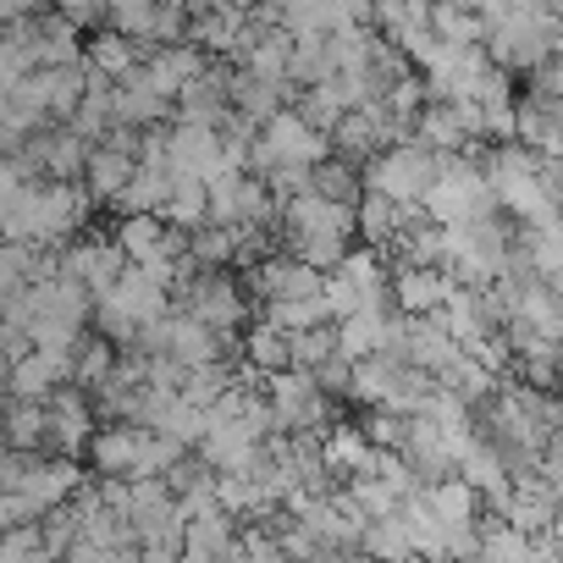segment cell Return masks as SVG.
Here are the masks:
<instances>
[{"mask_svg":"<svg viewBox=\"0 0 563 563\" xmlns=\"http://www.w3.org/2000/svg\"><path fill=\"white\" fill-rule=\"evenodd\" d=\"M0 437H7L12 453H45L51 404L45 398H7V409H0Z\"/></svg>","mask_w":563,"mask_h":563,"instance_id":"ac0fdd59","label":"cell"},{"mask_svg":"<svg viewBox=\"0 0 563 563\" xmlns=\"http://www.w3.org/2000/svg\"><path fill=\"white\" fill-rule=\"evenodd\" d=\"M332 73V34H294V56H288V84L310 89Z\"/></svg>","mask_w":563,"mask_h":563,"instance_id":"d4e9b609","label":"cell"},{"mask_svg":"<svg viewBox=\"0 0 563 563\" xmlns=\"http://www.w3.org/2000/svg\"><path fill=\"white\" fill-rule=\"evenodd\" d=\"M161 216H166L172 227H183V232L205 227V221H210V183H205V177H177L172 194H166V205H161Z\"/></svg>","mask_w":563,"mask_h":563,"instance_id":"cb8c5ba5","label":"cell"},{"mask_svg":"<svg viewBox=\"0 0 563 563\" xmlns=\"http://www.w3.org/2000/svg\"><path fill=\"white\" fill-rule=\"evenodd\" d=\"M67 382H73V354H62V349H40L34 343L29 354H18L7 365V393L12 398H51Z\"/></svg>","mask_w":563,"mask_h":563,"instance_id":"7c38bea8","label":"cell"},{"mask_svg":"<svg viewBox=\"0 0 563 563\" xmlns=\"http://www.w3.org/2000/svg\"><path fill=\"white\" fill-rule=\"evenodd\" d=\"M393 349L409 360V365H420V371H431V376H442L459 354H464V343L442 327V316L431 310V316H404L398 321V338H393Z\"/></svg>","mask_w":563,"mask_h":563,"instance_id":"8fae6325","label":"cell"},{"mask_svg":"<svg viewBox=\"0 0 563 563\" xmlns=\"http://www.w3.org/2000/svg\"><path fill=\"white\" fill-rule=\"evenodd\" d=\"M243 365H249L254 376H276V371H288V365H294V332H282L276 321L249 327V338H243Z\"/></svg>","mask_w":563,"mask_h":563,"instance_id":"44dd1931","label":"cell"},{"mask_svg":"<svg viewBox=\"0 0 563 563\" xmlns=\"http://www.w3.org/2000/svg\"><path fill=\"white\" fill-rule=\"evenodd\" d=\"M265 398H271V426H276L282 437L321 431V420H327V387H321L310 371H299V365L265 376Z\"/></svg>","mask_w":563,"mask_h":563,"instance_id":"8992f818","label":"cell"},{"mask_svg":"<svg viewBox=\"0 0 563 563\" xmlns=\"http://www.w3.org/2000/svg\"><path fill=\"white\" fill-rule=\"evenodd\" d=\"M23 183H29V172L18 166V155H0V205H12Z\"/></svg>","mask_w":563,"mask_h":563,"instance_id":"f1b7e54d","label":"cell"},{"mask_svg":"<svg viewBox=\"0 0 563 563\" xmlns=\"http://www.w3.org/2000/svg\"><path fill=\"white\" fill-rule=\"evenodd\" d=\"M45 404H51L45 453H73V459H84V453H89V437H95V426H100L95 393H84L78 382H67V387H56Z\"/></svg>","mask_w":563,"mask_h":563,"instance_id":"9c48e42d","label":"cell"},{"mask_svg":"<svg viewBox=\"0 0 563 563\" xmlns=\"http://www.w3.org/2000/svg\"><path fill=\"white\" fill-rule=\"evenodd\" d=\"M393 338H398V316L387 310V299H382V305H365V310H354V316L338 321V349H343L349 360L382 354V349H393Z\"/></svg>","mask_w":563,"mask_h":563,"instance_id":"2e32d148","label":"cell"},{"mask_svg":"<svg viewBox=\"0 0 563 563\" xmlns=\"http://www.w3.org/2000/svg\"><path fill=\"white\" fill-rule=\"evenodd\" d=\"M420 497H426V508L437 514V525L453 536V530H475L481 525V514H486V503H481V492L453 470V475H442V481H426L420 486Z\"/></svg>","mask_w":563,"mask_h":563,"instance_id":"4fadbf2b","label":"cell"},{"mask_svg":"<svg viewBox=\"0 0 563 563\" xmlns=\"http://www.w3.org/2000/svg\"><path fill=\"white\" fill-rule=\"evenodd\" d=\"M144 51H150V45H139V40L106 29V34H95V45H89V73H100V78L117 84V78H128V73L144 62Z\"/></svg>","mask_w":563,"mask_h":563,"instance_id":"603a6c76","label":"cell"},{"mask_svg":"<svg viewBox=\"0 0 563 563\" xmlns=\"http://www.w3.org/2000/svg\"><path fill=\"white\" fill-rule=\"evenodd\" d=\"M453 294V271L448 265H393V299L404 316H431Z\"/></svg>","mask_w":563,"mask_h":563,"instance_id":"5bb4252c","label":"cell"},{"mask_svg":"<svg viewBox=\"0 0 563 563\" xmlns=\"http://www.w3.org/2000/svg\"><path fill=\"white\" fill-rule=\"evenodd\" d=\"M166 232H172V221H166L161 210H122V227H117V249H122V254H128L133 265H150V260L161 254Z\"/></svg>","mask_w":563,"mask_h":563,"instance_id":"ffe728a7","label":"cell"},{"mask_svg":"<svg viewBox=\"0 0 563 563\" xmlns=\"http://www.w3.org/2000/svg\"><path fill=\"white\" fill-rule=\"evenodd\" d=\"M122 265H128V254L117 249V238H111V243H73V249H62V271L78 276L95 299L122 276Z\"/></svg>","mask_w":563,"mask_h":563,"instance_id":"e0dca14e","label":"cell"},{"mask_svg":"<svg viewBox=\"0 0 563 563\" xmlns=\"http://www.w3.org/2000/svg\"><path fill=\"white\" fill-rule=\"evenodd\" d=\"M404 216H409V205H398V199H387V194H376V188H365L360 205H354V227H360V238L376 243V249H387V243L398 238Z\"/></svg>","mask_w":563,"mask_h":563,"instance_id":"7402d4cb","label":"cell"},{"mask_svg":"<svg viewBox=\"0 0 563 563\" xmlns=\"http://www.w3.org/2000/svg\"><path fill=\"white\" fill-rule=\"evenodd\" d=\"M144 448H150V426H139V420H111V426H95L84 459H89L100 475L139 481V475H144Z\"/></svg>","mask_w":563,"mask_h":563,"instance_id":"30bf717a","label":"cell"},{"mask_svg":"<svg viewBox=\"0 0 563 563\" xmlns=\"http://www.w3.org/2000/svg\"><path fill=\"white\" fill-rule=\"evenodd\" d=\"M7 365H12V354H7V343H0V382H7Z\"/></svg>","mask_w":563,"mask_h":563,"instance_id":"d6a6232c","label":"cell"},{"mask_svg":"<svg viewBox=\"0 0 563 563\" xmlns=\"http://www.w3.org/2000/svg\"><path fill=\"white\" fill-rule=\"evenodd\" d=\"M177 294H183V310L199 316L205 327H216L221 338H232V332L243 327V310H249V305H243V288L227 276V265H221V271H194Z\"/></svg>","mask_w":563,"mask_h":563,"instance_id":"52a82bcc","label":"cell"},{"mask_svg":"<svg viewBox=\"0 0 563 563\" xmlns=\"http://www.w3.org/2000/svg\"><path fill=\"white\" fill-rule=\"evenodd\" d=\"M332 155V133H321L316 122H305L299 111H276L260 122V133L249 139V161L260 166V177L271 172H310L316 161Z\"/></svg>","mask_w":563,"mask_h":563,"instance_id":"3957f363","label":"cell"},{"mask_svg":"<svg viewBox=\"0 0 563 563\" xmlns=\"http://www.w3.org/2000/svg\"><path fill=\"white\" fill-rule=\"evenodd\" d=\"M282 232H288V249L299 260H310L316 271H332L349 254L360 227H354V205H338L316 188H299L282 199Z\"/></svg>","mask_w":563,"mask_h":563,"instance_id":"7a4b0ae2","label":"cell"},{"mask_svg":"<svg viewBox=\"0 0 563 563\" xmlns=\"http://www.w3.org/2000/svg\"><path fill=\"white\" fill-rule=\"evenodd\" d=\"M34 249H40V243H12V238H0V299H12L18 288H29V276H34Z\"/></svg>","mask_w":563,"mask_h":563,"instance_id":"83f0119b","label":"cell"},{"mask_svg":"<svg viewBox=\"0 0 563 563\" xmlns=\"http://www.w3.org/2000/svg\"><path fill=\"white\" fill-rule=\"evenodd\" d=\"M133 166H139V150H122V144L100 139V144L89 150V161H84V188H89V199H95V205H117L122 188H128V177H133Z\"/></svg>","mask_w":563,"mask_h":563,"instance_id":"9a60e30c","label":"cell"},{"mask_svg":"<svg viewBox=\"0 0 563 563\" xmlns=\"http://www.w3.org/2000/svg\"><path fill=\"white\" fill-rule=\"evenodd\" d=\"M172 316V282L161 276V271H150V265H122V276L111 282V288L95 299V327L117 343V349H128V343H139L155 321H166Z\"/></svg>","mask_w":563,"mask_h":563,"instance_id":"6da1fadb","label":"cell"},{"mask_svg":"<svg viewBox=\"0 0 563 563\" xmlns=\"http://www.w3.org/2000/svg\"><path fill=\"white\" fill-rule=\"evenodd\" d=\"M437 166H442V155L409 133V139H393L387 150H376L365 161V188H376V194H387L398 205H420L431 177H437Z\"/></svg>","mask_w":563,"mask_h":563,"instance_id":"5b68a950","label":"cell"},{"mask_svg":"<svg viewBox=\"0 0 563 563\" xmlns=\"http://www.w3.org/2000/svg\"><path fill=\"white\" fill-rule=\"evenodd\" d=\"M183 7H188V12H205V7H210V0H183Z\"/></svg>","mask_w":563,"mask_h":563,"instance_id":"836d02e7","label":"cell"},{"mask_svg":"<svg viewBox=\"0 0 563 563\" xmlns=\"http://www.w3.org/2000/svg\"><path fill=\"white\" fill-rule=\"evenodd\" d=\"M321 464H327V475H365L371 464H376V442L360 431V426H332V431H321Z\"/></svg>","mask_w":563,"mask_h":563,"instance_id":"d6986e66","label":"cell"},{"mask_svg":"<svg viewBox=\"0 0 563 563\" xmlns=\"http://www.w3.org/2000/svg\"><path fill=\"white\" fill-rule=\"evenodd\" d=\"M332 354H338V321H321V327L294 332V365H299V371H310V376H316Z\"/></svg>","mask_w":563,"mask_h":563,"instance_id":"4316f807","label":"cell"},{"mask_svg":"<svg viewBox=\"0 0 563 563\" xmlns=\"http://www.w3.org/2000/svg\"><path fill=\"white\" fill-rule=\"evenodd\" d=\"M216 12H238V18H254L260 12V0H210Z\"/></svg>","mask_w":563,"mask_h":563,"instance_id":"4dcf8cb0","label":"cell"},{"mask_svg":"<svg viewBox=\"0 0 563 563\" xmlns=\"http://www.w3.org/2000/svg\"><path fill=\"white\" fill-rule=\"evenodd\" d=\"M161 139H166V161H172L177 177H205V183H210V177L227 166V133L210 128V122L177 117V128H166Z\"/></svg>","mask_w":563,"mask_h":563,"instance_id":"ba28073f","label":"cell"},{"mask_svg":"<svg viewBox=\"0 0 563 563\" xmlns=\"http://www.w3.org/2000/svg\"><path fill=\"white\" fill-rule=\"evenodd\" d=\"M56 12H67L78 29L84 23H95V18H106V0H56Z\"/></svg>","mask_w":563,"mask_h":563,"instance_id":"f546056e","label":"cell"},{"mask_svg":"<svg viewBox=\"0 0 563 563\" xmlns=\"http://www.w3.org/2000/svg\"><path fill=\"white\" fill-rule=\"evenodd\" d=\"M155 18H161V0H106V29L155 45Z\"/></svg>","mask_w":563,"mask_h":563,"instance_id":"484cf974","label":"cell"},{"mask_svg":"<svg viewBox=\"0 0 563 563\" xmlns=\"http://www.w3.org/2000/svg\"><path fill=\"white\" fill-rule=\"evenodd\" d=\"M426 216L453 227V221H481V216H497V194L486 183V166L475 155H442L431 188H426Z\"/></svg>","mask_w":563,"mask_h":563,"instance_id":"277c9868","label":"cell"},{"mask_svg":"<svg viewBox=\"0 0 563 563\" xmlns=\"http://www.w3.org/2000/svg\"><path fill=\"white\" fill-rule=\"evenodd\" d=\"M552 541H558V552H563V508H558V519H552Z\"/></svg>","mask_w":563,"mask_h":563,"instance_id":"1f68e13d","label":"cell"}]
</instances>
